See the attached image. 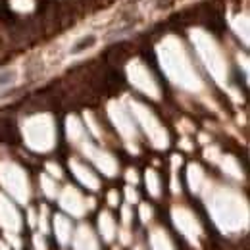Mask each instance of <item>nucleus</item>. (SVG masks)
Wrapping results in <instances>:
<instances>
[{
    "label": "nucleus",
    "instance_id": "nucleus-1",
    "mask_svg": "<svg viewBox=\"0 0 250 250\" xmlns=\"http://www.w3.org/2000/svg\"><path fill=\"white\" fill-rule=\"evenodd\" d=\"M94 42H96V37L94 35H89V37H83L81 41H77L73 46H71V54H79V52H83V50H87V48H91Z\"/></svg>",
    "mask_w": 250,
    "mask_h": 250
},
{
    "label": "nucleus",
    "instance_id": "nucleus-2",
    "mask_svg": "<svg viewBox=\"0 0 250 250\" xmlns=\"http://www.w3.org/2000/svg\"><path fill=\"white\" fill-rule=\"evenodd\" d=\"M14 81H16V71L14 69L0 71V87H10Z\"/></svg>",
    "mask_w": 250,
    "mask_h": 250
},
{
    "label": "nucleus",
    "instance_id": "nucleus-3",
    "mask_svg": "<svg viewBox=\"0 0 250 250\" xmlns=\"http://www.w3.org/2000/svg\"><path fill=\"white\" fill-rule=\"evenodd\" d=\"M16 10H29L31 8V0H12Z\"/></svg>",
    "mask_w": 250,
    "mask_h": 250
}]
</instances>
